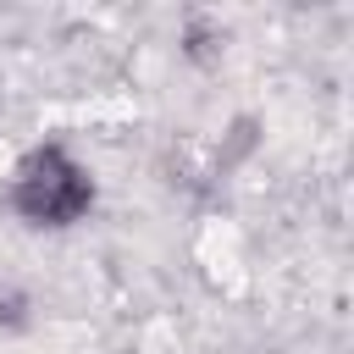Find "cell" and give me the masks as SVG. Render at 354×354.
Masks as SVG:
<instances>
[{"label": "cell", "mask_w": 354, "mask_h": 354, "mask_svg": "<svg viewBox=\"0 0 354 354\" xmlns=\"http://www.w3.org/2000/svg\"><path fill=\"white\" fill-rule=\"evenodd\" d=\"M6 205L17 221H28L39 232H66L94 210V171L61 138H44L11 166Z\"/></svg>", "instance_id": "obj_1"}]
</instances>
